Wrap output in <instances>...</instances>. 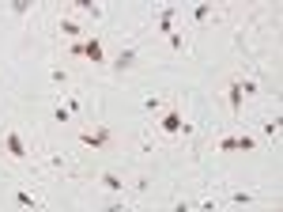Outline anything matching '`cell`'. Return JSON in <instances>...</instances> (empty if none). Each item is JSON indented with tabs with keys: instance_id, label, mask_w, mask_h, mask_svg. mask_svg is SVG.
<instances>
[{
	"instance_id": "5",
	"label": "cell",
	"mask_w": 283,
	"mask_h": 212,
	"mask_svg": "<svg viewBox=\"0 0 283 212\" xmlns=\"http://www.w3.org/2000/svg\"><path fill=\"white\" fill-rule=\"evenodd\" d=\"M242 99H246V95H242L238 80H234L230 88H227V102H230V114H234V118H238V114H242Z\"/></svg>"
},
{
	"instance_id": "14",
	"label": "cell",
	"mask_w": 283,
	"mask_h": 212,
	"mask_svg": "<svg viewBox=\"0 0 283 212\" xmlns=\"http://www.w3.org/2000/svg\"><path fill=\"white\" fill-rule=\"evenodd\" d=\"M12 12L15 15H27V12H31V0H12Z\"/></svg>"
},
{
	"instance_id": "15",
	"label": "cell",
	"mask_w": 283,
	"mask_h": 212,
	"mask_svg": "<svg viewBox=\"0 0 283 212\" xmlns=\"http://www.w3.org/2000/svg\"><path fill=\"white\" fill-rule=\"evenodd\" d=\"M193 15H197V23H204V19L211 15V8L208 4H197V8H193Z\"/></svg>"
},
{
	"instance_id": "4",
	"label": "cell",
	"mask_w": 283,
	"mask_h": 212,
	"mask_svg": "<svg viewBox=\"0 0 283 212\" xmlns=\"http://www.w3.org/2000/svg\"><path fill=\"white\" fill-rule=\"evenodd\" d=\"M99 186L106 189V194H121L125 182H121V175H113V171H102V175H99Z\"/></svg>"
},
{
	"instance_id": "10",
	"label": "cell",
	"mask_w": 283,
	"mask_h": 212,
	"mask_svg": "<svg viewBox=\"0 0 283 212\" xmlns=\"http://www.w3.org/2000/svg\"><path fill=\"white\" fill-rule=\"evenodd\" d=\"M253 148H257V140H253V137H246V133L234 137V152H253Z\"/></svg>"
},
{
	"instance_id": "3",
	"label": "cell",
	"mask_w": 283,
	"mask_h": 212,
	"mask_svg": "<svg viewBox=\"0 0 283 212\" xmlns=\"http://www.w3.org/2000/svg\"><path fill=\"white\" fill-rule=\"evenodd\" d=\"M4 148H8V156H12V159H27V156H31L19 133H8V137H4Z\"/></svg>"
},
{
	"instance_id": "12",
	"label": "cell",
	"mask_w": 283,
	"mask_h": 212,
	"mask_svg": "<svg viewBox=\"0 0 283 212\" xmlns=\"http://www.w3.org/2000/svg\"><path fill=\"white\" fill-rule=\"evenodd\" d=\"M261 129H265V137H272V140H276V137H279V118L265 121V125H261Z\"/></svg>"
},
{
	"instance_id": "8",
	"label": "cell",
	"mask_w": 283,
	"mask_h": 212,
	"mask_svg": "<svg viewBox=\"0 0 283 212\" xmlns=\"http://www.w3.org/2000/svg\"><path fill=\"white\" fill-rule=\"evenodd\" d=\"M15 205H23V208H38V197L31 194V189H15Z\"/></svg>"
},
{
	"instance_id": "18",
	"label": "cell",
	"mask_w": 283,
	"mask_h": 212,
	"mask_svg": "<svg viewBox=\"0 0 283 212\" xmlns=\"http://www.w3.org/2000/svg\"><path fill=\"white\" fill-rule=\"evenodd\" d=\"M50 76H53V83H68V72H64V69H53Z\"/></svg>"
},
{
	"instance_id": "6",
	"label": "cell",
	"mask_w": 283,
	"mask_h": 212,
	"mask_svg": "<svg viewBox=\"0 0 283 212\" xmlns=\"http://www.w3.org/2000/svg\"><path fill=\"white\" fill-rule=\"evenodd\" d=\"M106 140H110V129H106V125H99L95 133H83V144H91V148H102Z\"/></svg>"
},
{
	"instance_id": "2",
	"label": "cell",
	"mask_w": 283,
	"mask_h": 212,
	"mask_svg": "<svg viewBox=\"0 0 283 212\" xmlns=\"http://www.w3.org/2000/svg\"><path fill=\"white\" fill-rule=\"evenodd\" d=\"M76 53L91 57V65H106V53H102V42H99V38H87L83 46H76Z\"/></svg>"
},
{
	"instance_id": "9",
	"label": "cell",
	"mask_w": 283,
	"mask_h": 212,
	"mask_svg": "<svg viewBox=\"0 0 283 212\" xmlns=\"http://www.w3.org/2000/svg\"><path fill=\"white\" fill-rule=\"evenodd\" d=\"M76 8H80V12H91V19H102V8L95 4V0H72Z\"/></svg>"
},
{
	"instance_id": "13",
	"label": "cell",
	"mask_w": 283,
	"mask_h": 212,
	"mask_svg": "<svg viewBox=\"0 0 283 212\" xmlns=\"http://www.w3.org/2000/svg\"><path fill=\"white\" fill-rule=\"evenodd\" d=\"M234 205H253V194H246V189H238V194H230Z\"/></svg>"
},
{
	"instance_id": "16",
	"label": "cell",
	"mask_w": 283,
	"mask_h": 212,
	"mask_svg": "<svg viewBox=\"0 0 283 212\" xmlns=\"http://www.w3.org/2000/svg\"><path fill=\"white\" fill-rule=\"evenodd\" d=\"M159 106H162L159 95H148V99H144V110H159Z\"/></svg>"
},
{
	"instance_id": "7",
	"label": "cell",
	"mask_w": 283,
	"mask_h": 212,
	"mask_svg": "<svg viewBox=\"0 0 283 212\" xmlns=\"http://www.w3.org/2000/svg\"><path fill=\"white\" fill-rule=\"evenodd\" d=\"M132 65H136V50H121V53H117V61H113V69L117 72H129Z\"/></svg>"
},
{
	"instance_id": "1",
	"label": "cell",
	"mask_w": 283,
	"mask_h": 212,
	"mask_svg": "<svg viewBox=\"0 0 283 212\" xmlns=\"http://www.w3.org/2000/svg\"><path fill=\"white\" fill-rule=\"evenodd\" d=\"M167 137H178V133H189V125H185V118L178 110H167V118H162V125H159Z\"/></svg>"
},
{
	"instance_id": "11",
	"label": "cell",
	"mask_w": 283,
	"mask_h": 212,
	"mask_svg": "<svg viewBox=\"0 0 283 212\" xmlns=\"http://www.w3.org/2000/svg\"><path fill=\"white\" fill-rule=\"evenodd\" d=\"M61 34L76 38V34H83V31H80V23H76V19H61Z\"/></svg>"
},
{
	"instance_id": "17",
	"label": "cell",
	"mask_w": 283,
	"mask_h": 212,
	"mask_svg": "<svg viewBox=\"0 0 283 212\" xmlns=\"http://www.w3.org/2000/svg\"><path fill=\"white\" fill-rule=\"evenodd\" d=\"M53 118H57V121H61V125H68V121H72V114H68V110H64V106H57V110H53Z\"/></svg>"
}]
</instances>
